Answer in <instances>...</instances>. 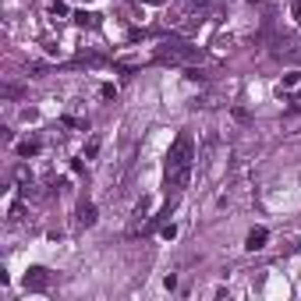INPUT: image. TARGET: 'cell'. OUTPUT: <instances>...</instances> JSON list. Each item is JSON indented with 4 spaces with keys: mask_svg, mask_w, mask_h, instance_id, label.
<instances>
[{
    "mask_svg": "<svg viewBox=\"0 0 301 301\" xmlns=\"http://www.w3.org/2000/svg\"><path fill=\"white\" fill-rule=\"evenodd\" d=\"M188 167H195V139L177 135L170 152H167V174H177V170H188Z\"/></svg>",
    "mask_w": 301,
    "mask_h": 301,
    "instance_id": "1",
    "label": "cell"
},
{
    "mask_svg": "<svg viewBox=\"0 0 301 301\" xmlns=\"http://www.w3.org/2000/svg\"><path fill=\"white\" fill-rule=\"evenodd\" d=\"M195 57H199V50H191L184 43H163L156 50V61H163V64H184V61H195Z\"/></svg>",
    "mask_w": 301,
    "mask_h": 301,
    "instance_id": "2",
    "label": "cell"
},
{
    "mask_svg": "<svg viewBox=\"0 0 301 301\" xmlns=\"http://www.w3.org/2000/svg\"><path fill=\"white\" fill-rule=\"evenodd\" d=\"M25 291H32V294H39V291H46L50 287V269H43V266H32L29 273H25Z\"/></svg>",
    "mask_w": 301,
    "mask_h": 301,
    "instance_id": "3",
    "label": "cell"
},
{
    "mask_svg": "<svg viewBox=\"0 0 301 301\" xmlns=\"http://www.w3.org/2000/svg\"><path fill=\"white\" fill-rule=\"evenodd\" d=\"M266 241H269V230L266 227H252L248 237H244V248L248 252H259V248H266Z\"/></svg>",
    "mask_w": 301,
    "mask_h": 301,
    "instance_id": "4",
    "label": "cell"
},
{
    "mask_svg": "<svg viewBox=\"0 0 301 301\" xmlns=\"http://www.w3.org/2000/svg\"><path fill=\"white\" fill-rule=\"evenodd\" d=\"M149 209H152V199H142V202L135 206V220H131V230L146 227V216H149Z\"/></svg>",
    "mask_w": 301,
    "mask_h": 301,
    "instance_id": "5",
    "label": "cell"
},
{
    "mask_svg": "<svg viewBox=\"0 0 301 301\" xmlns=\"http://www.w3.org/2000/svg\"><path fill=\"white\" fill-rule=\"evenodd\" d=\"M96 224V206H81L78 209V227H92Z\"/></svg>",
    "mask_w": 301,
    "mask_h": 301,
    "instance_id": "6",
    "label": "cell"
},
{
    "mask_svg": "<svg viewBox=\"0 0 301 301\" xmlns=\"http://www.w3.org/2000/svg\"><path fill=\"white\" fill-rule=\"evenodd\" d=\"M75 25H89V29H96V25H99V14H89V11H78V14H75Z\"/></svg>",
    "mask_w": 301,
    "mask_h": 301,
    "instance_id": "7",
    "label": "cell"
},
{
    "mask_svg": "<svg viewBox=\"0 0 301 301\" xmlns=\"http://www.w3.org/2000/svg\"><path fill=\"white\" fill-rule=\"evenodd\" d=\"M298 85H301V71H287L280 81V89H298Z\"/></svg>",
    "mask_w": 301,
    "mask_h": 301,
    "instance_id": "8",
    "label": "cell"
},
{
    "mask_svg": "<svg viewBox=\"0 0 301 301\" xmlns=\"http://www.w3.org/2000/svg\"><path fill=\"white\" fill-rule=\"evenodd\" d=\"M36 152H39V142H21V146H18V156H25V159L36 156Z\"/></svg>",
    "mask_w": 301,
    "mask_h": 301,
    "instance_id": "9",
    "label": "cell"
},
{
    "mask_svg": "<svg viewBox=\"0 0 301 301\" xmlns=\"http://www.w3.org/2000/svg\"><path fill=\"white\" fill-rule=\"evenodd\" d=\"M50 14H53V18H68V4H64V0L50 4Z\"/></svg>",
    "mask_w": 301,
    "mask_h": 301,
    "instance_id": "10",
    "label": "cell"
},
{
    "mask_svg": "<svg viewBox=\"0 0 301 301\" xmlns=\"http://www.w3.org/2000/svg\"><path fill=\"white\" fill-rule=\"evenodd\" d=\"M159 234H163V241H174V237H177V227H174V224H167L163 230H159Z\"/></svg>",
    "mask_w": 301,
    "mask_h": 301,
    "instance_id": "11",
    "label": "cell"
},
{
    "mask_svg": "<svg viewBox=\"0 0 301 301\" xmlns=\"http://www.w3.org/2000/svg\"><path fill=\"white\" fill-rule=\"evenodd\" d=\"M96 152H99V139H92V142H89V146H85V156H89V159H92V156H96Z\"/></svg>",
    "mask_w": 301,
    "mask_h": 301,
    "instance_id": "12",
    "label": "cell"
},
{
    "mask_svg": "<svg viewBox=\"0 0 301 301\" xmlns=\"http://www.w3.org/2000/svg\"><path fill=\"white\" fill-rule=\"evenodd\" d=\"M99 92H103V99H114V96H117V89H114V85H103Z\"/></svg>",
    "mask_w": 301,
    "mask_h": 301,
    "instance_id": "13",
    "label": "cell"
},
{
    "mask_svg": "<svg viewBox=\"0 0 301 301\" xmlns=\"http://www.w3.org/2000/svg\"><path fill=\"white\" fill-rule=\"evenodd\" d=\"M291 14H294V18L301 21V0H294V4H291Z\"/></svg>",
    "mask_w": 301,
    "mask_h": 301,
    "instance_id": "14",
    "label": "cell"
},
{
    "mask_svg": "<svg viewBox=\"0 0 301 301\" xmlns=\"http://www.w3.org/2000/svg\"><path fill=\"white\" fill-rule=\"evenodd\" d=\"M298 99H301V96H298Z\"/></svg>",
    "mask_w": 301,
    "mask_h": 301,
    "instance_id": "15",
    "label": "cell"
}]
</instances>
